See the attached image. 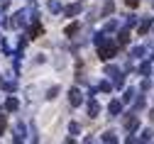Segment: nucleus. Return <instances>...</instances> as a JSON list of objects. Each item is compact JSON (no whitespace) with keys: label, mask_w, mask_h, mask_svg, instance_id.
<instances>
[{"label":"nucleus","mask_w":154,"mask_h":144,"mask_svg":"<svg viewBox=\"0 0 154 144\" xmlns=\"http://www.w3.org/2000/svg\"><path fill=\"white\" fill-rule=\"evenodd\" d=\"M98 112H100L98 100H91V103H88V115H91V117H98Z\"/></svg>","instance_id":"obj_5"},{"label":"nucleus","mask_w":154,"mask_h":144,"mask_svg":"<svg viewBox=\"0 0 154 144\" xmlns=\"http://www.w3.org/2000/svg\"><path fill=\"white\" fill-rule=\"evenodd\" d=\"M152 134H154V132L144 130V132H142V137H140V142H149V139H152Z\"/></svg>","instance_id":"obj_14"},{"label":"nucleus","mask_w":154,"mask_h":144,"mask_svg":"<svg viewBox=\"0 0 154 144\" xmlns=\"http://www.w3.org/2000/svg\"><path fill=\"white\" fill-rule=\"evenodd\" d=\"M98 88H100V90H105V93H110V88H112V86H110V83H108V81H103V83H100V86H98Z\"/></svg>","instance_id":"obj_17"},{"label":"nucleus","mask_w":154,"mask_h":144,"mask_svg":"<svg viewBox=\"0 0 154 144\" xmlns=\"http://www.w3.org/2000/svg\"><path fill=\"white\" fill-rule=\"evenodd\" d=\"M66 144H76V142H73V139H66Z\"/></svg>","instance_id":"obj_22"},{"label":"nucleus","mask_w":154,"mask_h":144,"mask_svg":"<svg viewBox=\"0 0 154 144\" xmlns=\"http://www.w3.org/2000/svg\"><path fill=\"white\" fill-rule=\"evenodd\" d=\"M149 71H152V66H149V64H142V66H140V73H144V76H147Z\"/></svg>","instance_id":"obj_18"},{"label":"nucleus","mask_w":154,"mask_h":144,"mask_svg":"<svg viewBox=\"0 0 154 144\" xmlns=\"http://www.w3.org/2000/svg\"><path fill=\"white\" fill-rule=\"evenodd\" d=\"M120 110H122V103H120V100H110L108 112H110V115H120Z\"/></svg>","instance_id":"obj_4"},{"label":"nucleus","mask_w":154,"mask_h":144,"mask_svg":"<svg viewBox=\"0 0 154 144\" xmlns=\"http://www.w3.org/2000/svg\"><path fill=\"white\" fill-rule=\"evenodd\" d=\"M81 100H83V98H81V90H79V88H71V90H69V103H71L73 108H79Z\"/></svg>","instance_id":"obj_2"},{"label":"nucleus","mask_w":154,"mask_h":144,"mask_svg":"<svg viewBox=\"0 0 154 144\" xmlns=\"http://www.w3.org/2000/svg\"><path fill=\"white\" fill-rule=\"evenodd\" d=\"M86 144H95V142H93V139H86Z\"/></svg>","instance_id":"obj_24"},{"label":"nucleus","mask_w":154,"mask_h":144,"mask_svg":"<svg viewBox=\"0 0 154 144\" xmlns=\"http://www.w3.org/2000/svg\"><path fill=\"white\" fill-rule=\"evenodd\" d=\"M149 117H152V122H154V110H152V112H149Z\"/></svg>","instance_id":"obj_23"},{"label":"nucleus","mask_w":154,"mask_h":144,"mask_svg":"<svg viewBox=\"0 0 154 144\" xmlns=\"http://www.w3.org/2000/svg\"><path fill=\"white\" fill-rule=\"evenodd\" d=\"M81 10H83V5H81V3H73V5H69V8H66V15H69V17H73V15H79Z\"/></svg>","instance_id":"obj_6"},{"label":"nucleus","mask_w":154,"mask_h":144,"mask_svg":"<svg viewBox=\"0 0 154 144\" xmlns=\"http://www.w3.org/2000/svg\"><path fill=\"white\" fill-rule=\"evenodd\" d=\"M125 3H127L130 8H137V5H140V0H125Z\"/></svg>","instance_id":"obj_21"},{"label":"nucleus","mask_w":154,"mask_h":144,"mask_svg":"<svg viewBox=\"0 0 154 144\" xmlns=\"http://www.w3.org/2000/svg\"><path fill=\"white\" fill-rule=\"evenodd\" d=\"M118 42H120V44H127V42H130V29H127V27H125V29H120Z\"/></svg>","instance_id":"obj_7"},{"label":"nucleus","mask_w":154,"mask_h":144,"mask_svg":"<svg viewBox=\"0 0 154 144\" xmlns=\"http://www.w3.org/2000/svg\"><path fill=\"white\" fill-rule=\"evenodd\" d=\"M5 127H8V120H5V115H0V134L5 132Z\"/></svg>","instance_id":"obj_15"},{"label":"nucleus","mask_w":154,"mask_h":144,"mask_svg":"<svg viewBox=\"0 0 154 144\" xmlns=\"http://www.w3.org/2000/svg\"><path fill=\"white\" fill-rule=\"evenodd\" d=\"M149 27H152V20H144V22L140 25V29H137V32H140V34H147V32H149Z\"/></svg>","instance_id":"obj_10"},{"label":"nucleus","mask_w":154,"mask_h":144,"mask_svg":"<svg viewBox=\"0 0 154 144\" xmlns=\"http://www.w3.org/2000/svg\"><path fill=\"white\" fill-rule=\"evenodd\" d=\"M95 44H98V56L103 61H108L110 56H115V51H118V47H115V42H110V39H105L103 34H95Z\"/></svg>","instance_id":"obj_1"},{"label":"nucleus","mask_w":154,"mask_h":144,"mask_svg":"<svg viewBox=\"0 0 154 144\" xmlns=\"http://www.w3.org/2000/svg\"><path fill=\"white\" fill-rule=\"evenodd\" d=\"M49 10H51V12H59V10H61V5L56 3V0H49Z\"/></svg>","instance_id":"obj_13"},{"label":"nucleus","mask_w":154,"mask_h":144,"mask_svg":"<svg viewBox=\"0 0 154 144\" xmlns=\"http://www.w3.org/2000/svg\"><path fill=\"white\" fill-rule=\"evenodd\" d=\"M76 29H79V25H69V27H66V34H69V37H71V34H73V32H76Z\"/></svg>","instance_id":"obj_19"},{"label":"nucleus","mask_w":154,"mask_h":144,"mask_svg":"<svg viewBox=\"0 0 154 144\" xmlns=\"http://www.w3.org/2000/svg\"><path fill=\"white\" fill-rule=\"evenodd\" d=\"M132 98H134V90H132V88H130V90H125V98H122V100H125V103H130Z\"/></svg>","instance_id":"obj_16"},{"label":"nucleus","mask_w":154,"mask_h":144,"mask_svg":"<svg viewBox=\"0 0 154 144\" xmlns=\"http://www.w3.org/2000/svg\"><path fill=\"white\" fill-rule=\"evenodd\" d=\"M39 34H42V25H39V22H34V27H29V37H32V39H37Z\"/></svg>","instance_id":"obj_8"},{"label":"nucleus","mask_w":154,"mask_h":144,"mask_svg":"<svg viewBox=\"0 0 154 144\" xmlns=\"http://www.w3.org/2000/svg\"><path fill=\"white\" fill-rule=\"evenodd\" d=\"M103 142H105V144H115L118 139H115V134H112V132H105V134H103Z\"/></svg>","instance_id":"obj_11"},{"label":"nucleus","mask_w":154,"mask_h":144,"mask_svg":"<svg viewBox=\"0 0 154 144\" xmlns=\"http://www.w3.org/2000/svg\"><path fill=\"white\" fill-rule=\"evenodd\" d=\"M17 105H20L17 98H8V100H5V110H17Z\"/></svg>","instance_id":"obj_9"},{"label":"nucleus","mask_w":154,"mask_h":144,"mask_svg":"<svg viewBox=\"0 0 154 144\" xmlns=\"http://www.w3.org/2000/svg\"><path fill=\"white\" fill-rule=\"evenodd\" d=\"M3 86H5L8 90H15V81H12V83H10V81H5V83H3Z\"/></svg>","instance_id":"obj_20"},{"label":"nucleus","mask_w":154,"mask_h":144,"mask_svg":"<svg viewBox=\"0 0 154 144\" xmlns=\"http://www.w3.org/2000/svg\"><path fill=\"white\" fill-rule=\"evenodd\" d=\"M125 127H127L130 132H132V130H137V120H134V117H130V120L125 122Z\"/></svg>","instance_id":"obj_12"},{"label":"nucleus","mask_w":154,"mask_h":144,"mask_svg":"<svg viewBox=\"0 0 154 144\" xmlns=\"http://www.w3.org/2000/svg\"><path fill=\"white\" fill-rule=\"evenodd\" d=\"M22 25H27V12H17L12 20V27H22Z\"/></svg>","instance_id":"obj_3"}]
</instances>
